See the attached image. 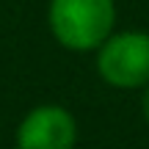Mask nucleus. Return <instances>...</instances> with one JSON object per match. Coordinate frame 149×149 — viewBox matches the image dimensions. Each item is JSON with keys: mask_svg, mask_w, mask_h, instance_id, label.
Wrapping results in <instances>:
<instances>
[{"mask_svg": "<svg viewBox=\"0 0 149 149\" xmlns=\"http://www.w3.org/2000/svg\"><path fill=\"white\" fill-rule=\"evenodd\" d=\"M77 119L69 108L44 102L22 116L17 127V149H74Z\"/></svg>", "mask_w": 149, "mask_h": 149, "instance_id": "7ed1b4c3", "label": "nucleus"}, {"mask_svg": "<svg viewBox=\"0 0 149 149\" xmlns=\"http://www.w3.org/2000/svg\"><path fill=\"white\" fill-rule=\"evenodd\" d=\"M141 116H144V122L149 124V83L141 88Z\"/></svg>", "mask_w": 149, "mask_h": 149, "instance_id": "20e7f679", "label": "nucleus"}, {"mask_svg": "<svg viewBox=\"0 0 149 149\" xmlns=\"http://www.w3.org/2000/svg\"><path fill=\"white\" fill-rule=\"evenodd\" d=\"M116 0H50L47 28L69 53H94L113 33Z\"/></svg>", "mask_w": 149, "mask_h": 149, "instance_id": "f257e3e1", "label": "nucleus"}, {"mask_svg": "<svg viewBox=\"0 0 149 149\" xmlns=\"http://www.w3.org/2000/svg\"><path fill=\"white\" fill-rule=\"evenodd\" d=\"M97 53V74L113 88H144L149 83V33L113 31Z\"/></svg>", "mask_w": 149, "mask_h": 149, "instance_id": "f03ea898", "label": "nucleus"}]
</instances>
